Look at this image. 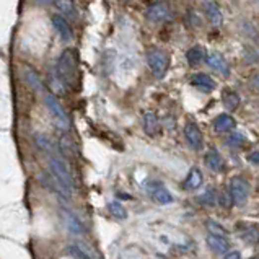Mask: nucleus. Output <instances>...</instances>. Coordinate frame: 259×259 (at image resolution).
I'll list each match as a JSON object with an SVG mask.
<instances>
[{
	"label": "nucleus",
	"mask_w": 259,
	"mask_h": 259,
	"mask_svg": "<svg viewBox=\"0 0 259 259\" xmlns=\"http://www.w3.org/2000/svg\"><path fill=\"white\" fill-rule=\"evenodd\" d=\"M38 2H39V3H43V5H51V3L54 2V0H38Z\"/></svg>",
	"instance_id": "72a5a7b5"
},
{
	"label": "nucleus",
	"mask_w": 259,
	"mask_h": 259,
	"mask_svg": "<svg viewBox=\"0 0 259 259\" xmlns=\"http://www.w3.org/2000/svg\"><path fill=\"white\" fill-rule=\"evenodd\" d=\"M144 131L150 137H156L161 132V126H160L158 116H156L155 112L149 111V112H145V114H144Z\"/></svg>",
	"instance_id": "ddd939ff"
},
{
	"label": "nucleus",
	"mask_w": 259,
	"mask_h": 259,
	"mask_svg": "<svg viewBox=\"0 0 259 259\" xmlns=\"http://www.w3.org/2000/svg\"><path fill=\"white\" fill-rule=\"evenodd\" d=\"M55 72H57L59 78L65 87H70V88L75 87L78 72H77V60H75L74 51L67 49L62 52L57 62V67H55Z\"/></svg>",
	"instance_id": "f257e3e1"
},
{
	"label": "nucleus",
	"mask_w": 259,
	"mask_h": 259,
	"mask_svg": "<svg viewBox=\"0 0 259 259\" xmlns=\"http://www.w3.org/2000/svg\"><path fill=\"white\" fill-rule=\"evenodd\" d=\"M43 98H44V103H46V106L51 111V114H52L55 124H57L60 129H64V131H69V127H70L69 116H67V112L60 106L57 98H55L52 93H48V92H46V95H44Z\"/></svg>",
	"instance_id": "20e7f679"
},
{
	"label": "nucleus",
	"mask_w": 259,
	"mask_h": 259,
	"mask_svg": "<svg viewBox=\"0 0 259 259\" xmlns=\"http://www.w3.org/2000/svg\"><path fill=\"white\" fill-rule=\"evenodd\" d=\"M62 218H64V223L67 230L72 233V235H83L85 233V227L82 225V222L78 220V217L74 215L70 210H62Z\"/></svg>",
	"instance_id": "4468645a"
},
{
	"label": "nucleus",
	"mask_w": 259,
	"mask_h": 259,
	"mask_svg": "<svg viewBox=\"0 0 259 259\" xmlns=\"http://www.w3.org/2000/svg\"><path fill=\"white\" fill-rule=\"evenodd\" d=\"M108 209L111 212V215L116 217V218H119V220H124V218H127V210H126V207L121 204V202H117V201L109 202Z\"/></svg>",
	"instance_id": "393cba45"
},
{
	"label": "nucleus",
	"mask_w": 259,
	"mask_h": 259,
	"mask_svg": "<svg viewBox=\"0 0 259 259\" xmlns=\"http://www.w3.org/2000/svg\"><path fill=\"white\" fill-rule=\"evenodd\" d=\"M23 77H25V80H26L28 85H30L31 90H35V92L38 95H41V97H44V95H46V90H44V85H43L41 78H39V75L36 74L35 70L30 69V67H26V69L23 70Z\"/></svg>",
	"instance_id": "dca6fc26"
},
{
	"label": "nucleus",
	"mask_w": 259,
	"mask_h": 259,
	"mask_svg": "<svg viewBox=\"0 0 259 259\" xmlns=\"http://www.w3.org/2000/svg\"><path fill=\"white\" fill-rule=\"evenodd\" d=\"M207 64H209V67L210 69H213L217 72V74H220L222 77H230V64L227 60H225V57L222 54H218V52H212V54H209L207 55Z\"/></svg>",
	"instance_id": "6e6552de"
},
{
	"label": "nucleus",
	"mask_w": 259,
	"mask_h": 259,
	"mask_svg": "<svg viewBox=\"0 0 259 259\" xmlns=\"http://www.w3.org/2000/svg\"><path fill=\"white\" fill-rule=\"evenodd\" d=\"M204 161H206V166L209 168L210 171L220 173V171L225 170V160L222 158V155L218 154L215 149H210V150L206 152Z\"/></svg>",
	"instance_id": "f8f14e48"
},
{
	"label": "nucleus",
	"mask_w": 259,
	"mask_h": 259,
	"mask_svg": "<svg viewBox=\"0 0 259 259\" xmlns=\"http://www.w3.org/2000/svg\"><path fill=\"white\" fill-rule=\"evenodd\" d=\"M49 156V168H51V174L57 179V181L64 186L65 191L72 196L74 193V188H75V183H74V178H72V173L69 171V166H67V163L64 158H60V156L55 154H51L48 155Z\"/></svg>",
	"instance_id": "f03ea898"
},
{
	"label": "nucleus",
	"mask_w": 259,
	"mask_h": 259,
	"mask_svg": "<svg viewBox=\"0 0 259 259\" xmlns=\"http://www.w3.org/2000/svg\"><path fill=\"white\" fill-rule=\"evenodd\" d=\"M147 62H149L152 75L158 78V80L165 77L168 69H170V55L161 49H156V48L150 49L147 52Z\"/></svg>",
	"instance_id": "7ed1b4c3"
},
{
	"label": "nucleus",
	"mask_w": 259,
	"mask_h": 259,
	"mask_svg": "<svg viewBox=\"0 0 259 259\" xmlns=\"http://www.w3.org/2000/svg\"><path fill=\"white\" fill-rule=\"evenodd\" d=\"M59 147L60 150L64 152L67 156H75L77 155V149H75V144L69 136H62L59 140Z\"/></svg>",
	"instance_id": "b1692460"
},
{
	"label": "nucleus",
	"mask_w": 259,
	"mask_h": 259,
	"mask_svg": "<svg viewBox=\"0 0 259 259\" xmlns=\"http://www.w3.org/2000/svg\"><path fill=\"white\" fill-rule=\"evenodd\" d=\"M241 238H243L248 245H255L259 241V230L256 227H251L250 230H246V232L241 233Z\"/></svg>",
	"instance_id": "bb28decb"
},
{
	"label": "nucleus",
	"mask_w": 259,
	"mask_h": 259,
	"mask_svg": "<svg viewBox=\"0 0 259 259\" xmlns=\"http://www.w3.org/2000/svg\"><path fill=\"white\" fill-rule=\"evenodd\" d=\"M55 5H57V8L60 10V13H64L72 20H77V8L72 0H55Z\"/></svg>",
	"instance_id": "aec40b11"
},
{
	"label": "nucleus",
	"mask_w": 259,
	"mask_h": 259,
	"mask_svg": "<svg viewBox=\"0 0 259 259\" xmlns=\"http://www.w3.org/2000/svg\"><path fill=\"white\" fill-rule=\"evenodd\" d=\"M250 193H251V186L245 178L241 176L232 178V181H230V196H232L233 199V204L245 206L248 198H250Z\"/></svg>",
	"instance_id": "39448f33"
},
{
	"label": "nucleus",
	"mask_w": 259,
	"mask_h": 259,
	"mask_svg": "<svg viewBox=\"0 0 259 259\" xmlns=\"http://www.w3.org/2000/svg\"><path fill=\"white\" fill-rule=\"evenodd\" d=\"M202 10H204L206 18L209 20V23L212 26H220L222 25L223 15H222L220 7H218L215 2H212V0H207V2L202 3Z\"/></svg>",
	"instance_id": "9d476101"
},
{
	"label": "nucleus",
	"mask_w": 259,
	"mask_h": 259,
	"mask_svg": "<svg viewBox=\"0 0 259 259\" xmlns=\"http://www.w3.org/2000/svg\"><path fill=\"white\" fill-rule=\"evenodd\" d=\"M248 161L251 163V165L255 166H259V150L258 152H253V154L248 156Z\"/></svg>",
	"instance_id": "7c9ffc66"
},
{
	"label": "nucleus",
	"mask_w": 259,
	"mask_h": 259,
	"mask_svg": "<svg viewBox=\"0 0 259 259\" xmlns=\"http://www.w3.org/2000/svg\"><path fill=\"white\" fill-rule=\"evenodd\" d=\"M189 83L198 90H201V92H204V93H209V92H213V90H215V82H213V78L210 75L204 74V72H199V74L191 75Z\"/></svg>",
	"instance_id": "1a4fd4ad"
},
{
	"label": "nucleus",
	"mask_w": 259,
	"mask_h": 259,
	"mask_svg": "<svg viewBox=\"0 0 259 259\" xmlns=\"http://www.w3.org/2000/svg\"><path fill=\"white\" fill-rule=\"evenodd\" d=\"M236 127V121L233 119V116L230 114H220L213 119V129L215 132H230Z\"/></svg>",
	"instance_id": "f3484780"
},
{
	"label": "nucleus",
	"mask_w": 259,
	"mask_h": 259,
	"mask_svg": "<svg viewBox=\"0 0 259 259\" xmlns=\"http://www.w3.org/2000/svg\"><path fill=\"white\" fill-rule=\"evenodd\" d=\"M51 21H52L54 30L59 33V36L64 39V41L69 43V41H72V39H74V33H72L69 21H67L64 16H62V15H52Z\"/></svg>",
	"instance_id": "9b49d317"
},
{
	"label": "nucleus",
	"mask_w": 259,
	"mask_h": 259,
	"mask_svg": "<svg viewBox=\"0 0 259 259\" xmlns=\"http://www.w3.org/2000/svg\"><path fill=\"white\" fill-rule=\"evenodd\" d=\"M184 137H186V140H188L189 147L193 150L199 152V150H202V147H204V136H202L201 129L196 122L189 121L188 124H186L184 126Z\"/></svg>",
	"instance_id": "0eeeda50"
},
{
	"label": "nucleus",
	"mask_w": 259,
	"mask_h": 259,
	"mask_svg": "<svg viewBox=\"0 0 259 259\" xmlns=\"http://www.w3.org/2000/svg\"><path fill=\"white\" fill-rule=\"evenodd\" d=\"M207 246H209L213 253H217V255H225V253L230 250V243L225 236L212 235V233L207 235Z\"/></svg>",
	"instance_id": "2eb2a0df"
},
{
	"label": "nucleus",
	"mask_w": 259,
	"mask_h": 259,
	"mask_svg": "<svg viewBox=\"0 0 259 259\" xmlns=\"http://www.w3.org/2000/svg\"><path fill=\"white\" fill-rule=\"evenodd\" d=\"M67 251H69V255H70L72 258H75V259H93V256H88L80 246L70 245L69 248H67Z\"/></svg>",
	"instance_id": "cd10ccee"
},
{
	"label": "nucleus",
	"mask_w": 259,
	"mask_h": 259,
	"mask_svg": "<svg viewBox=\"0 0 259 259\" xmlns=\"http://www.w3.org/2000/svg\"><path fill=\"white\" fill-rule=\"evenodd\" d=\"M152 198H154L155 202H158V204L165 206V204H171L173 202V196L170 194V191L165 189V188H156L152 191Z\"/></svg>",
	"instance_id": "4be33fe9"
},
{
	"label": "nucleus",
	"mask_w": 259,
	"mask_h": 259,
	"mask_svg": "<svg viewBox=\"0 0 259 259\" xmlns=\"http://www.w3.org/2000/svg\"><path fill=\"white\" fill-rule=\"evenodd\" d=\"M145 16H147V20L154 21V23H165V21L171 20V10L168 7V3L156 2L147 8Z\"/></svg>",
	"instance_id": "423d86ee"
},
{
	"label": "nucleus",
	"mask_w": 259,
	"mask_h": 259,
	"mask_svg": "<svg viewBox=\"0 0 259 259\" xmlns=\"http://www.w3.org/2000/svg\"><path fill=\"white\" fill-rule=\"evenodd\" d=\"M227 144L232 145V147H241L245 144V136L243 134H232L228 139H227Z\"/></svg>",
	"instance_id": "c85d7f7f"
},
{
	"label": "nucleus",
	"mask_w": 259,
	"mask_h": 259,
	"mask_svg": "<svg viewBox=\"0 0 259 259\" xmlns=\"http://www.w3.org/2000/svg\"><path fill=\"white\" fill-rule=\"evenodd\" d=\"M223 259H241V255H240V251H227Z\"/></svg>",
	"instance_id": "2f4dec72"
},
{
	"label": "nucleus",
	"mask_w": 259,
	"mask_h": 259,
	"mask_svg": "<svg viewBox=\"0 0 259 259\" xmlns=\"http://www.w3.org/2000/svg\"><path fill=\"white\" fill-rule=\"evenodd\" d=\"M201 184H202V173L198 170V168H193L184 181V188L186 189H198V188H201Z\"/></svg>",
	"instance_id": "412c9836"
},
{
	"label": "nucleus",
	"mask_w": 259,
	"mask_h": 259,
	"mask_svg": "<svg viewBox=\"0 0 259 259\" xmlns=\"http://www.w3.org/2000/svg\"><path fill=\"white\" fill-rule=\"evenodd\" d=\"M207 228L210 230V233H212V235H220V236H225V228L222 227V225L215 223V222H212V220L207 222Z\"/></svg>",
	"instance_id": "c756f323"
},
{
	"label": "nucleus",
	"mask_w": 259,
	"mask_h": 259,
	"mask_svg": "<svg viewBox=\"0 0 259 259\" xmlns=\"http://www.w3.org/2000/svg\"><path fill=\"white\" fill-rule=\"evenodd\" d=\"M36 145H38V149L43 150L46 155H51V154H54V152H55L52 142H51V140L48 137H44V136H38L36 137Z\"/></svg>",
	"instance_id": "a878e982"
},
{
	"label": "nucleus",
	"mask_w": 259,
	"mask_h": 259,
	"mask_svg": "<svg viewBox=\"0 0 259 259\" xmlns=\"http://www.w3.org/2000/svg\"><path fill=\"white\" fill-rule=\"evenodd\" d=\"M186 59H188L189 65H193V67L202 64V62L207 59L206 48H202V46H193L191 49H188V52H186Z\"/></svg>",
	"instance_id": "a211bd4d"
},
{
	"label": "nucleus",
	"mask_w": 259,
	"mask_h": 259,
	"mask_svg": "<svg viewBox=\"0 0 259 259\" xmlns=\"http://www.w3.org/2000/svg\"><path fill=\"white\" fill-rule=\"evenodd\" d=\"M198 201L201 202V206H206V207H215V206H217V202H218L215 189H213V188H209L207 191H204V194L199 196V199H198Z\"/></svg>",
	"instance_id": "5701e85b"
},
{
	"label": "nucleus",
	"mask_w": 259,
	"mask_h": 259,
	"mask_svg": "<svg viewBox=\"0 0 259 259\" xmlns=\"http://www.w3.org/2000/svg\"><path fill=\"white\" fill-rule=\"evenodd\" d=\"M253 85H255V88H256L258 92H259V75L255 78V80H253Z\"/></svg>",
	"instance_id": "473e14b6"
},
{
	"label": "nucleus",
	"mask_w": 259,
	"mask_h": 259,
	"mask_svg": "<svg viewBox=\"0 0 259 259\" xmlns=\"http://www.w3.org/2000/svg\"><path fill=\"white\" fill-rule=\"evenodd\" d=\"M222 103L225 106V109H228L230 112L235 111V109H238V106H240V97H238V93L233 92V90L225 88L223 93H222Z\"/></svg>",
	"instance_id": "6ab92c4d"
}]
</instances>
